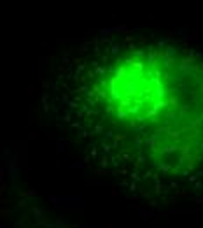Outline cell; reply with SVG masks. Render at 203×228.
<instances>
[{"label": "cell", "mask_w": 203, "mask_h": 228, "mask_svg": "<svg viewBox=\"0 0 203 228\" xmlns=\"http://www.w3.org/2000/svg\"><path fill=\"white\" fill-rule=\"evenodd\" d=\"M100 100L156 175H187L203 162L200 62L172 47L128 49L100 79Z\"/></svg>", "instance_id": "6da1fadb"}]
</instances>
